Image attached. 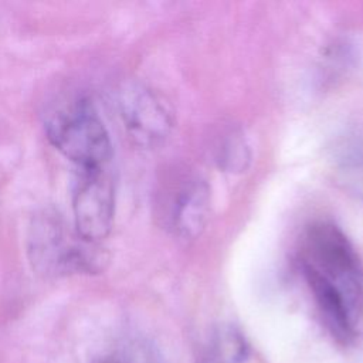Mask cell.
Instances as JSON below:
<instances>
[{"instance_id":"obj_8","label":"cell","mask_w":363,"mask_h":363,"mask_svg":"<svg viewBox=\"0 0 363 363\" xmlns=\"http://www.w3.org/2000/svg\"><path fill=\"white\" fill-rule=\"evenodd\" d=\"M99 363H123V362H119V360H112V359H109V360H104V362H99Z\"/></svg>"},{"instance_id":"obj_1","label":"cell","mask_w":363,"mask_h":363,"mask_svg":"<svg viewBox=\"0 0 363 363\" xmlns=\"http://www.w3.org/2000/svg\"><path fill=\"white\" fill-rule=\"evenodd\" d=\"M296 262L332 333L345 343L363 340V264L343 231L312 223L301 235Z\"/></svg>"},{"instance_id":"obj_4","label":"cell","mask_w":363,"mask_h":363,"mask_svg":"<svg viewBox=\"0 0 363 363\" xmlns=\"http://www.w3.org/2000/svg\"><path fill=\"white\" fill-rule=\"evenodd\" d=\"M74 228L88 241L102 242L113 225L115 182L109 167L79 170L72 194Z\"/></svg>"},{"instance_id":"obj_7","label":"cell","mask_w":363,"mask_h":363,"mask_svg":"<svg viewBox=\"0 0 363 363\" xmlns=\"http://www.w3.org/2000/svg\"><path fill=\"white\" fill-rule=\"evenodd\" d=\"M248 350L242 333L231 325H223L204 340L197 354V363H244Z\"/></svg>"},{"instance_id":"obj_6","label":"cell","mask_w":363,"mask_h":363,"mask_svg":"<svg viewBox=\"0 0 363 363\" xmlns=\"http://www.w3.org/2000/svg\"><path fill=\"white\" fill-rule=\"evenodd\" d=\"M210 206L208 187L199 179L184 182L176 191L170 204V225L183 238H194L207 221Z\"/></svg>"},{"instance_id":"obj_2","label":"cell","mask_w":363,"mask_h":363,"mask_svg":"<svg viewBox=\"0 0 363 363\" xmlns=\"http://www.w3.org/2000/svg\"><path fill=\"white\" fill-rule=\"evenodd\" d=\"M27 255L33 271L43 278L99 274L109 259L101 242L84 240L52 207L41 208L33 216Z\"/></svg>"},{"instance_id":"obj_5","label":"cell","mask_w":363,"mask_h":363,"mask_svg":"<svg viewBox=\"0 0 363 363\" xmlns=\"http://www.w3.org/2000/svg\"><path fill=\"white\" fill-rule=\"evenodd\" d=\"M119 115L132 142L140 147L162 143L173 125L167 104L150 88L126 84L119 91Z\"/></svg>"},{"instance_id":"obj_3","label":"cell","mask_w":363,"mask_h":363,"mask_svg":"<svg viewBox=\"0 0 363 363\" xmlns=\"http://www.w3.org/2000/svg\"><path fill=\"white\" fill-rule=\"evenodd\" d=\"M45 135L79 170L109 167L112 142L91 99L81 96L54 111L45 121Z\"/></svg>"}]
</instances>
